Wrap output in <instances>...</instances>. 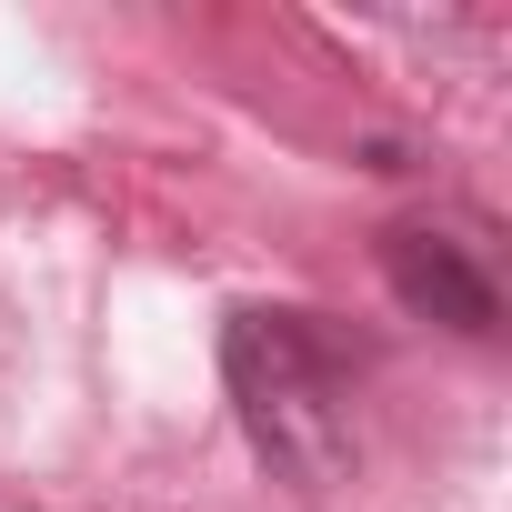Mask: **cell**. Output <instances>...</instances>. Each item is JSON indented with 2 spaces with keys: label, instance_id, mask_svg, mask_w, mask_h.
<instances>
[{
  "label": "cell",
  "instance_id": "6da1fadb",
  "mask_svg": "<svg viewBox=\"0 0 512 512\" xmlns=\"http://www.w3.org/2000/svg\"><path fill=\"white\" fill-rule=\"evenodd\" d=\"M221 372L241 402V432L282 482H332L352 452V362L312 312H231Z\"/></svg>",
  "mask_w": 512,
  "mask_h": 512
},
{
  "label": "cell",
  "instance_id": "7a4b0ae2",
  "mask_svg": "<svg viewBox=\"0 0 512 512\" xmlns=\"http://www.w3.org/2000/svg\"><path fill=\"white\" fill-rule=\"evenodd\" d=\"M382 272H392L402 312H422V322L492 332V312H502V302H492V272L472 262L452 231H382Z\"/></svg>",
  "mask_w": 512,
  "mask_h": 512
}]
</instances>
